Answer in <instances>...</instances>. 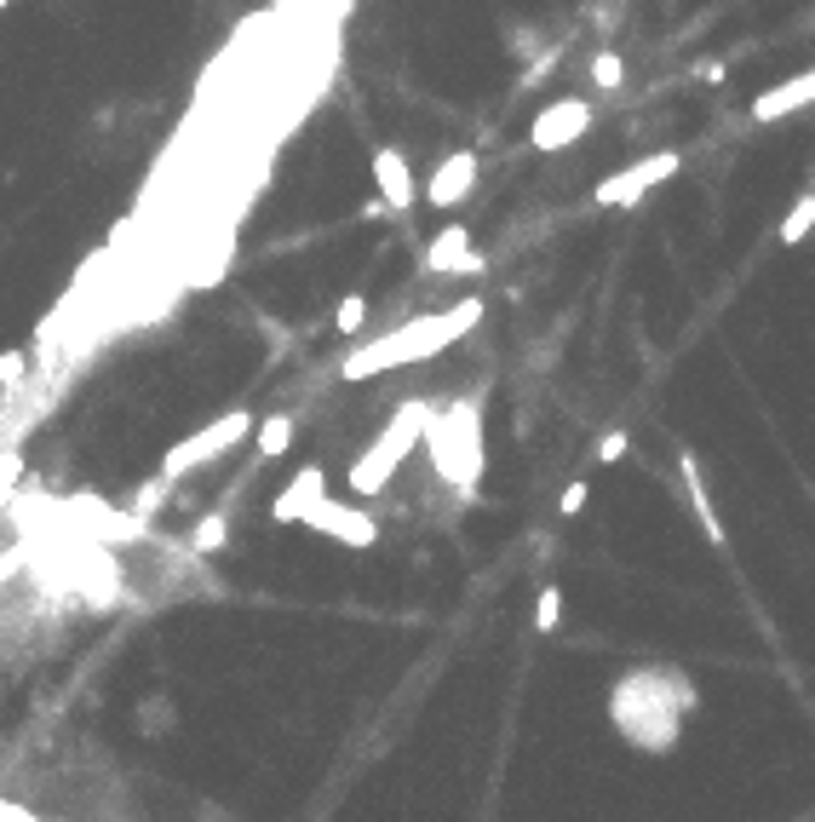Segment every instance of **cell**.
Wrapping results in <instances>:
<instances>
[{"mask_svg": "<svg viewBox=\"0 0 815 822\" xmlns=\"http://www.w3.org/2000/svg\"><path fill=\"white\" fill-rule=\"evenodd\" d=\"M259 420L248 409H230V414H218L213 426H201L196 437H185V444H173L167 454H161V477H185L196 466H208L213 454H230L236 444H248Z\"/></svg>", "mask_w": 815, "mask_h": 822, "instance_id": "5", "label": "cell"}, {"mask_svg": "<svg viewBox=\"0 0 815 822\" xmlns=\"http://www.w3.org/2000/svg\"><path fill=\"white\" fill-rule=\"evenodd\" d=\"M592 82H598L603 92H615V87L626 82V64H620V52H598V58H592Z\"/></svg>", "mask_w": 815, "mask_h": 822, "instance_id": "20", "label": "cell"}, {"mask_svg": "<svg viewBox=\"0 0 815 822\" xmlns=\"http://www.w3.org/2000/svg\"><path fill=\"white\" fill-rule=\"evenodd\" d=\"M322 495H328V472H322V466H299L293 484L271 500V518H276V524H299V518L311 512Z\"/></svg>", "mask_w": 815, "mask_h": 822, "instance_id": "11", "label": "cell"}, {"mask_svg": "<svg viewBox=\"0 0 815 822\" xmlns=\"http://www.w3.org/2000/svg\"><path fill=\"white\" fill-rule=\"evenodd\" d=\"M678 472H684V489H689V507H695V524H701V535L712 540V547H724V524H718V512H712V495H706V484H701V466H695V454H678Z\"/></svg>", "mask_w": 815, "mask_h": 822, "instance_id": "14", "label": "cell"}, {"mask_svg": "<svg viewBox=\"0 0 815 822\" xmlns=\"http://www.w3.org/2000/svg\"><path fill=\"white\" fill-rule=\"evenodd\" d=\"M425 271L431 276H477L482 271V253L472 248V231L465 225H448V231H437L431 242H425Z\"/></svg>", "mask_w": 815, "mask_h": 822, "instance_id": "9", "label": "cell"}, {"mask_svg": "<svg viewBox=\"0 0 815 822\" xmlns=\"http://www.w3.org/2000/svg\"><path fill=\"white\" fill-rule=\"evenodd\" d=\"M24 374H29V357L24 351H0V386L17 391V386H24Z\"/></svg>", "mask_w": 815, "mask_h": 822, "instance_id": "21", "label": "cell"}, {"mask_svg": "<svg viewBox=\"0 0 815 822\" xmlns=\"http://www.w3.org/2000/svg\"><path fill=\"white\" fill-rule=\"evenodd\" d=\"M678 167H684V155H678V150L638 155L631 167H620V173H609V178H603V185L592 190V202H598V208H638L643 196L655 190V185H666V178L678 173Z\"/></svg>", "mask_w": 815, "mask_h": 822, "instance_id": "6", "label": "cell"}, {"mask_svg": "<svg viewBox=\"0 0 815 822\" xmlns=\"http://www.w3.org/2000/svg\"><path fill=\"white\" fill-rule=\"evenodd\" d=\"M167 484H173V477H150V484H145V489H138V500H133V512H138V518H150V512L161 507V495H167Z\"/></svg>", "mask_w": 815, "mask_h": 822, "instance_id": "22", "label": "cell"}, {"mask_svg": "<svg viewBox=\"0 0 815 822\" xmlns=\"http://www.w3.org/2000/svg\"><path fill=\"white\" fill-rule=\"evenodd\" d=\"M362 323H368V299H362V294H344L334 328H339V334H362Z\"/></svg>", "mask_w": 815, "mask_h": 822, "instance_id": "19", "label": "cell"}, {"mask_svg": "<svg viewBox=\"0 0 815 822\" xmlns=\"http://www.w3.org/2000/svg\"><path fill=\"white\" fill-rule=\"evenodd\" d=\"M374 185H379L385 202H391V213L414 208V173H408L402 150H374Z\"/></svg>", "mask_w": 815, "mask_h": 822, "instance_id": "13", "label": "cell"}, {"mask_svg": "<svg viewBox=\"0 0 815 822\" xmlns=\"http://www.w3.org/2000/svg\"><path fill=\"white\" fill-rule=\"evenodd\" d=\"M472 190H477V155L472 150H454V155H442V162H437L431 185H425V202H431V208H460Z\"/></svg>", "mask_w": 815, "mask_h": 822, "instance_id": "10", "label": "cell"}, {"mask_svg": "<svg viewBox=\"0 0 815 822\" xmlns=\"http://www.w3.org/2000/svg\"><path fill=\"white\" fill-rule=\"evenodd\" d=\"M0 7H7V0H0Z\"/></svg>", "mask_w": 815, "mask_h": 822, "instance_id": "26", "label": "cell"}, {"mask_svg": "<svg viewBox=\"0 0 815 822\" xmlns=\"http://www.w3.org/2000/svg\"><path fill=\"white\" fill-rule=\"evenodd\" d=\"M391 213V202H385V196H374V202H362V219H385Z\"/></svg>", "mask_w": 815, "mask_h": 822, "instance_id": "25", "label": "cell"}, {"mask_svg": "<svg viewBox=\"0 0 815 822\" xmlns=\"http://www.w3.org/2000/svg\"><path fill=\"white\" fill-rule=\"evenodd\" d=\"M535 627H540V633H557V627H563V593H557V587H540V598H535Z\"/></svg>", "mask_w": 815, "mask_h": 822, "instance_id": "18", "label": "cell"}, {"mask_svg": "<svg viewBox=\"0 0 815 822\" xmlns=\"http://www.w3.org/2000/svg\"><path fill=\"white\" fill-rule=\"evenodd\" d=\"M253 444H259V454H264V460L288 454V449H293V420H288V414L259 420V426H253Z\"/></svg>", "mask_w": 815, "mask_h": 822, "instance_id": "15", "label": "cell"}, {"mask_svg": "<svg viewBox=\"0 0 815 822\" xmlns=\"http://www.w3.org/2000/svg\"><path fill=\"white\" fill-rule=\"evenodd\" d=\"M592 133V104L586 98H557V104H546L535 115V127H528V145L535 150H568V145H580V138Z\"/></svg>", "mask_w": 815, "mask_h": 822, "instance_id": "7", "label": "cell"}, {"mask_svg": "<svg viewBox=\"0 0 815 822\" xmlns=\"http://www.w3.org/2000/svg\"><path fill=\"white\" fill-rule=\"evenodd\" d=\"M299 524L316 530V535H328V540H339V547H374V540H379V524H374L368 512H362V507H339V500H328V495H322Z\"/></svg>", "mask_w": 815, "mask_h": 822, "instance_id": "8", "label": "cell"}, {"mask_svg": "<svg viewBox=\"0 0 815 822\" xmlns=\"http://www.w3.org/2000/svg\"><path fill=\"white\" fill-rule=\"evenodd\" d=\"M586 495H592V484H586V477H575V484H568V489H563V500H557V512H563V518H575V512L586 507Z\"/></svg>", "mask_w": 815, "mask_h": 822, "instance_id": "23", "label": "cell"}, {"mask_svg": "<svg viewBox=\"0 0 815 822\" xmlns=\"http://www.w3.org/2000/svg\"><path fill=\"white\" fill-rule=\"evenodd\" d=\"M810 231H815V190H804L799 202H792V213L781 219V248H799Z\"/></svg>", "mask_w": 815, "mask_h": 822, "instance_id": "16", "label": "cell"}, {"mask_svg": "<svg viewBox=\"0 0 815 822\" xmlns=\"http://www.w3.org/2000/svg\"><path fill=\"white\" fill-rule=\"evenodd\" d=\"M620 454H626V432H603V444H598V460H603V466H615Z\"/></svg>", "mask_w": 815, "mask_h": 822, "instance_id": "24", "label": "cell"}, {"mask_svg": "<svg viewBox=\"0 0 815 822\" xmlns=\"http://www.w3.org/2000/svg\"><path fill=\"white\" fill-rule=\"evenodd\" d=\"M482 323V299H460L454 311H437V316H419V323L408 328H391L385 339H368V346H356L351 357L339 363L344 379H374L385 369H402V363H425V357L448 351L454 339H465Z\"/></svg>", "mask_w": 815, "mask_h": 822, "instance_id": "2", "label": "cell"}, {"mask_svg": "<svg viewBox=\"0 0 815 822\" xmlns=\"http://www.w3.org/2000/svg\"><path fill=\"white\" fill-rule=\"evenodd\" d=\"M804 104H815V70L792 75L787 87H769V92H758V98H752V122H781V115L804 110Z\"/></svg>", "mask_w": 815, "mask_h": 822, "instance_id": "12", "label": "cell"}, {"mask_svg": "<svg viewBox=\"0 0 815 822\" xmlns=\"http://www.w3.org/2000/svg\"><path fill=\"white\" fill-rule=\"evenodd\" d=\"M425 420H431V403H402V409L391 414V426H385L374 444L351 460V477H344V484H351V495H362V500L385 495V484L397 477V466L408 460V449L425 437Z\"/></svg>", "mask_w": 815, "mask_h": 822, "instance_id": "4", "label": "cell"}, {"mask_svg": "<svg viewBox=\"0 0 815 822\" xmlns=\"http://www.w3.org/2000/svg\"><path fill=\"white\" fill-rule=\"evenodd\" d=\"M224 540H230V518H224V512H208V518H201V524H196L190 547H196V552H218Z\"/></svg>", "mask_w": 815, "mask_h": 822, "instance_id": "17", "label": "cell"}, {"mask_svg": "<svg viewBox=\"0 0 815 822\" xmlns=\"http://www.w3.org/2000/svg\"><path fill=\"white\" fill-rule=\"evenodd\" d=\"M425 444H431V460L448 484L472 489L482 477V397H465L454 409H431L425 420Z\"/></svg>", "mask_w": 815, "mask_h": 822, "instance_id": "3", "label": "cell"}, {"mask_svg": "<svg viewBox=\"0 0 815 822\" xmlns=\"http://www.w3.org/2000/svg\"><path fill=\"white\" fill-rule=\"evenodd\" d=\"M689 713H695V685L678 668H638L609 696V719L638 753H666Z\"/></svg>", "mask_w": 815, "mask_h": 822, "instance_id": "1", "label": "cell"}]
</instances>
